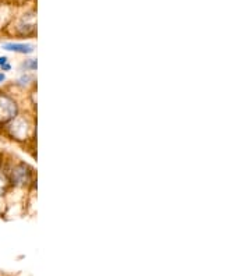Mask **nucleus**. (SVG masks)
I'll use <instances>...</instances> for the list:
<instances>
[{"mask_svg":"<svg viewBox=\"0 0 251 276\" xmlns=\"http://www.w3.org/2000/svg\"><path fill=\"white\" fill-rule=\"evenodd\" d=\"M0 130L7 138L19 144L34 141L35 133H37L34 119H31L27 114H21V113H19L16 117H13L9 122L1 124Z\"/></svg>","mask_w":251,"mask_h":276,"instance_id":"nucleus-1","label":"nucleus"},{"mask_svg":"<svg viewBox=\"0 0 251 276\" xmlns=\"http://www.w3.org/2000/svg\"><path fill=\"white\" fill-rule=\"evenodd\" d=\"M1 166L9 176L11 188H28L31 184H34V170L28 164L22 161H11Z\"/></svg>","mask_w":251,"mask_h":276,"instance_id":"nucleus-2","label":"nucleus"},{"mask_svg":"<svg viewBox=\"0 0 251 276\" xmlns=\"http://www.w3.org/2000/svg\"><path fill=\"white\" fill-rule=\"evenodd\" d=\"M20 113L19 103L9 92L0 90V126L11 120Z\"/></svg>","mask_w":251,"mask_h":276,"instance_id":"nucleus-3","label":"nucleus"},{"mask_svg":"<svg viewBox=\"0 0 251 276\" xmlns=\"http://www.w3.org/2000/svg\"><path fill=\"white\" fill-rule=\"evenodd\" d=\"M17 35H31L35 31V17L34 14H24L16 24Z\"/></svg>","mask_w":251,"mask_h":276,"instance_id":"nucleus-4","label":"nucleus"},{"mask_svg":"<svg viewBox=\"0 0 251 276\" xmlns=\"http://www.w3.org/2000/svg\"><path fill=\"white\" fill-rule=\"evenodd\" d=\"M1 48L4 51L14 52V53H20V55H30L35 51V46L31 43H17V42H6L1 45Z\"/></svg>","mask_w":251,"mask_h":276,"instance_id":"nucleus-5","label":"nucleus"},{"mask_svg":"<svg viewBox=\"0 0 251 276\" xmlns=\"http://www.w3.org/2000/svg\"><path fill=\"white\" fill-rule=\"evenodd\" d=\"M14 87L20 88L22 91L30 90L32 87H35V77L32 73H22L20 77L14 82Z\"/></svg>","mask_w":251,"mask_h":276,"instance_id":"nucleus-6","label":"nucleus"},{"mask_svg":"<svg viewBox=\"0 0 251 276\" xmlns=\"http://www.w3.org/2000/svg\"><path fill=\"white\" fill-rule=\"evenodd\" d=\"M38 67V61L37 59H27V60H22L20 64L21 72L24 73H32L37 70Z\"/></svg>","mask_w":251,"mask_h":276,"instance_id":"nucleus-7","label":"nucleus"},{"mask_svg":"<svg viewBox=\"0 0 251 276\" xmlns=\"http://www.w3.org/2000/svg\"><path fill=\"white\" fill-rule=\"evenodd\" d=\"M0 70L3 73H9L13 70V64L7 56H0Z\"/></svg>","mask_w":251,"mask_h":276,"instance_id":"nucleus-8","label":"nucleus"},{"mask_svg":"<svg viewBox=\"0 0 251 276\" xmlns=\"http://www.w3.org/2000/svg\"><path fill=\"white\" fill-rule=\"evenodd\" d=\"M4 81H6V73L0 72V84H3Z\"/></svg>","mask_w":251,"mask_h":276,"instance_id":"nucleus-9","label":"nucleus"}]
</instances>
